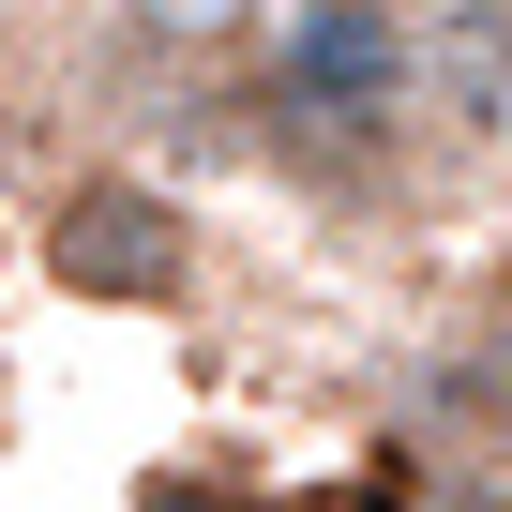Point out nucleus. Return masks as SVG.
Returning a JSON list of instances; mask_svg holds the SVG:
<instances>
[{
    "label": "nucleus",
    "mask_w": 512,
    "mask_h": 512,
    "mask_svg": "<svg viewBox=\"0 0 512 512\" xmlns=\"http://www.w3.org/2000/svg\"><path fill=\"white\" fill-rule=\"evenodd\" d=\"M272 121L317 166H377L422 121V16L407 0H287L272 16Z\"/></svg>",
    "instance_id": "1"
},
{
    "label": "nucleus",
    "mask_w": 512,
    "mask_h": 512,
    "mask_svg": "<svg viewBox=\"0 0 512 512\" xmlns=\"http://www.w3.org/2000/svg\"><path fill=\"white\" fill-rule=\"evenodd\" d=\"M31 256H46V287L91 302V317H181L196 302V211L166 181H136V166H76L46 196Z\"/></svg>",
    "instance_id": "2"
},
{
    "label": "nucleus",
    "mask_w": 512,
    "mask_h": 512,
    "mask_svg": "<svg viewBox=\"0 0 512 512\" xmlns=\"http://www.w3.org/2000/svg\"><path fill=\"white\" fill-rule=\"evenodd\" d=\"M136 512H241V482H196V467H166V482H136Z\"/></svg>",
    "instance_id": "5"
},
{
    "label": "nucleus",
    "mask_w": 512,
    "mask_h": 512,
    "mask_svg": "<svg viewBox=\"0 0 512 512\" xmlns=\"http://www.w3.org/2000/svg\"><path fill=\"white\" fill-rule=\"evenodd\" d=\"M106 16H121L136 61H181L196 76V61H241L256 31H272V0H106Z\"/></svg>",
    "instance_id": "4"
},
{
    "label": "nucleus",
    "mask_w": 512,
    "mask_h": 512,
    "mask_svg": "<svg viewBox=\"0 0 512 512\" xmlns=\"http://www.w3.org/2000/svg\"><path fill=\"white\" fill-rule=\"evenodd\" d=\"M422 106L452 136H512V0H437L422 16Z\"/></svg>",
    "instance_id": "3"
}]
</instances>
